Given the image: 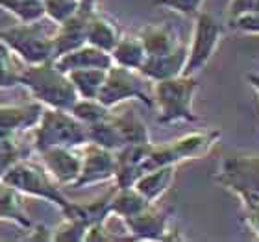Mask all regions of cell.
Wrapping results in <instances>:
<instances>
[{"label":"cell","mask_w":259,"mask_h":242,"mask_svg":"<svg viewBox=\"0 0 259 242\" xmlns=\"http://www.w3.org/2000/svg\"><path fill=\"white\" fill-rule=\"evenodd\" d=\"M215 181L241 200L244 224L257 233L259 238V156H232L222 159Z\"/></svg>","instance_id":"cell-1"},{"label":"cell","mask_w":259,"mask_h":242,"mask_svg":"<svg viewBox=\"0 0 259 242\" xmlns=\"http://www.w3.org/2000/svg\"><path fill=\"white\" fill-rule=\"evenodd\" d=\"M21 85L26 87L33 100L41 102L45 108L69 111L80 98L69 74L58 69L54 60L21 69Z\"/></svg>","instance_id":"cell-2"},{"label":"cell","mask_w":259,"mask_h":242,"mask_svg":"<svg viewBox=\"0 0 259 242\" xmlns=\"http://www.w3.org/2000/svg\"><path fill=\"white\" fill-rule=\"evenodd\" d=\"M198 89V80L194 76H176L170 80L154 83V104L157 108V122H196L198 117L193 111L194 92Z\"/></svg>","instance_id":"cell-3"},{"label":"cell","mask_w":259,"mask_h":242,"mask_svg":"<svg viewBox=\"0 0 259 242\" xmlns=\"http://www.w3.org/2000/svg\"><path fill=\"white\" fill-rule=\"evenodd\" d=\"M87 142H89L87 126L67 109L45 108L43 117L33 128V144L37 152L52 146L78 148L85 146Z\"/></svg>","instance_id":"cell-4"},{"label":"cell","mask_w":259,"mask_h":242,"mask_svg":"<svg viewBox=\"0 0 259 242\" xmlns=\"http://www.w3.org/2000/svg\"><path fill=\"white\" fill-rule=\"evenodd\" d=\"M0 181L17 188L21 194L47 200L50 204L58 205L61 211H65L70 205V200L65 198V194L58 187L60 183L50 176L43 165H37V163L19 159L15 165H11L8 168V172L4 174V178Z\"/></svg>","instance_id":"cell-5"},{"label":"cell","mask_w":259,"mask_h":242,"mask_svg":"<svg viewBox=\"0 0 259 242\" xmlns=\"http://www.w3.org/2000/svg\"><path fill=\"white\" fill-rule=\"evenodd\" d=\"M221 139V131H193L167 144H152L145 161V172L167 165H178L189 159H202Z\"/></svg>","instance_id":"cell-6"},{"label":"cell","mask_w":259,"mask_h":242,"mask_svg":"<svg viewBox=\"0 0 259 242\" xmlns=\"http://www.w3.org/2000/svg\"><path fill=\"white\" fill-rule=\"evenodd\" d=\"M0 41L28 65H41L54 60L52 35H47L39 22H21L10 28H0Z\"/></svg>","instance_id":"cell-7"},{"label":"cell","mask_w":259,"mask_h":242,"mask_svg":"<svg viewBox=\"0 0 259 242\" xmlns=\"http://www.w3.org/2000/svg\"><path fill=\"white\" fill-rule=\"evenodd\" d=\"M145 76L141 74L139 70H132L113 65L108 69L106 74V81H104L98 100L108 106V108H115L117 104L124 102V100H139L145 106H154V98L148 96V92L145 91Z\"/></svg>","instance_id":"cell-8"},{"label":"cell","mask_w":259,"mask_h":242,"mask_svg":"<svg viewBox=\"0 0 259 242\" xmlns=\"http://www.w3.org/2000/svg\"><path fill=\"white\" fill-rule=\"evenodd\" d=\"M222 37V26L204 11H198L196 22H194L191 46L187 49V61H185V76H194L209 63L213 54L219 49Z\"/></svg>","instance_id":"cell-9"},{"label":"cell","mask_w":259,"mask_h":242,"mask_svg":"<svg viewBox=\"0 0 259 242\" xmlns=\"http://www.w3.org/2000/svg\"><path fill=\"white\" fill-rule=\"evenodd\" d=\"M115 172H117V154L108 148L87 142L85 150L81 154L80 176L72 187L83 188L87 185L109 181V179H115Z\"/></svg>","instance_id":"cell-10"},{"label":"cell","mask_w":259,"mask_h":242,"mask_svg":"<svg viewBox=\"0 0 259 242\" xmlns=\"http://www.w3.org/2000/svg\"><path fill=\"white\" fill-rule=\"evenodd\" d=\"M97 0H81V6L74 17L58 24V30L52 33V46H54V60L60 56L72 52L87 43V24L95 13Z\"/></svg>","instance_id":"cell-11"},{"label":"cell","mask_w":259,"mask_h":242,"mask_svg":"<svg viewBox=\"0 0 259 242\" xmlns=\"http://www.w3.org/2000/svg\"><path fill=\"white\" fill-rule=\"evenodd\" d=\"M43 167L60 185L72 187L80 176L81 156H78L74 148L69 146H52L39 152Z\"/></svg>","instance_id":"cell-12"},{"label":"cell","mask_w":259,"mask_h":242,"mask_svg":"<svg viewBox=\"0 0 259 242\" xmlns=\"http://www.w3.org/2000/svg\"><path fill=\"white\" fill-rule=\"evenodd\" d=\"M45 106L37 100L28 104H4L0 106V131L15 137L19 131L35 128L43 117Z\"/></svg>","instance_id":"cell-13"},{"label":"cell","mask_w":259,"mask_h":242,"mask_svg":"<svg viewBox=\"0 0 259 242\" xmlns=\"http://www.w3.org/2000/svg\"><path fill=\"white\" fill-rule=\"evenodd\" d=\"M150 144H126L117 150V172H115V185L117 188L134 187L135 181L145 174V161L148 157Z\"/></svg>","instance_id":"cell-14"},{"label":"cell","mask_w":259,"mask_h":242,"mask_svg":"<svg viewBox=\"0 0 259 242\" xmlns=\"http://www.w3.org/2000/svg\"><path fill=\"white\" fill-rule=\"evenodd\" d=\"M122 222L130 235L137 240H163L165 233L168 231V213L154 209L152 204Z\"/></svg>","instance_id":"cell-15"},{"label":"cell","mask_w":259,"mask_h":242,"mask_svg":"<svg viewBox=\"0 0 259 242\" xmlns=\"http://www.w3.org/2000/svg\"><path fill=\"white\" fill-rule=\"evenodd\" d=\"M185 61H187V46L180 44L178 49L161 56H146L145 63L139 69V72L150 81L170 80L176 76L184 74Z\"/></svg>","instance_id":"cell-16"},{"label":"cell","mask_w":259,"mask_h":242,"mask_svg":"<svg viewBox=\"0 0 259 242\" xmlns=\"http://www.w3.org/2000/svg\"><path fill=\"white\" fill-rule=\"evenodd\" d=\"M56 67L63 72H70L76 69H106L113 67V58L109 52L100 50L93 44L85 43L80 49L67 52V54L60 56L54 60Z\"/></svg>","instance_id":"cell-17"},{"label":"cell","mask_w":259,"mask_h":242,"mask_svg":"<svg viewBox=\"0 0 259 242\" xmlns=\"http://www.w3.org/2000/svg\"><path fill=\"white\" fill-rule=\"evenodd\" d=\"M139 39L146 50V56H161L176 50L182 44L176 28L167 22L148 24L141 30Z\"/></svg>","instance_id":"cell-18"},{"label":"cell","mask_w":259,"mask_h":242,"mask_svg":"<svg viewBox=\"0 0 259 242\" xmlns=\"http://www.w3.org/2000/svg\"><path fill=\"white\" fill-rule=\"evenodd\" d=\"M174 178H176V165H167L154 170H148L135 181L134 187L145 196L150 204L159 200L168 188L172 187Z\"/></svg>","instance_id":"cell-19"},{"label":"cell","mask_w":259,"mask_h":242,"mask_svg":"<svg viewBox=\"0 0 259 242\" xmlns=\"http://www.w3.org/2000/svg\"><path fill=\"white\" fill-rule=\"evenodd\" d=\"M119 39L120 30L117 26V22L113 19H109L108 15L95 11L89 19V24H87V43L111 54V50L119 43Z\"/></svg>","instance_id":"cell-20"},{"label":"cell","mask_w":259,"mask_h":242,"mask_svg":"<svg viewBox=\"0 0 259 242\" xmlns=\"http://www.w3.org/2000/svg\"><path fill=\"white\" fill-rule=\"evenodd\" d=\"M0 220L13 222L26 229L32 227V220L28 218L26 211H24L22 194L2 181H0Z\"/></svg>","instance_id":"cell-21"},{"label":"cell","mask_w":259,"mask_h":242,"mask_svg":"<svg viewBox=\"0 0 259 242\" xmlns=\"http://www.w3.org/2000/svg\"><path fill=\"white\" fill-rule=\"evenodd\" d=\"M148 205H150V202L135 187H115V192L111 196V202H109V215H117L124 220V218H130V216L146 209Z\"/></svg>","instance_id":"cell-22"},{"label":"cell","mask_w":259,"mask_h":242,"mask_svg":"<svg viewBox=\"0 0 259 242\" xmlns=\"http://www.w3.org/2000/svg\"><path fill=\"white\" fill-rule=\"evenodd\" d=\"M111 58H113V65L139 70L146 60V50L139 37L120 35L119 43L115 44V49L111 50Z\"/></svg>","instance_id":"cell-23"},{"label":"cell","mask_w":259,"mask_h":242,"mask_svg":"<svg viewBox=\"0 0 259 242\" xmlns=\"http://www.w3.org/2000/svg\"><path fill=\"white\" fill-rule=\"evenodd\" d=\"M80 98H98L106 81V69H76L67 72Z\"/></svg>","instance_id":"cell-24"},{"label":"cell","mask_w":259,"mask_h":242,"mask_svg":"<svg viewBox=\"0 0 259 242\" xmlns=\"http://www.w3.org/2000/svg\"><path fill=\"white\" fill-rule=\"evenodd\" d=\"M124 137L126 144H150V131L146 128L145 120L134 111H124L120 115H111Z\"/></svg>","instance_id":"cell-25"},{"label":"cell","mask_w":259,"mask_h":242,"mask_svg":"<svg viewBox=\"0 0 259 242\" xmlns=\"http://www.w3.org/2000/svg\"><path fill=\"white\" fill-rule=\"evenodd\" d=\"M87 135H89V142L102 146V148H108L111 152H117L122 146H126L124 137L120 133V129L117 128L113 117H109V119L102 120V122L87 126Z\"/></svg>","instance_id":"cell-26"},{"label":"cell","mask_w":259,"mask_h":242,"mask_svg":"<svg viewBox=\"0 0 259 242\" xmlns=\"http://www.w3.org/2000/svg\"><path fill=\"white\" fill-rule=\"evenodd\" d=\"M0 10L8 11L19 22H39L47 17L45 0H0Z\"/></svg>","instance_id":"cell-27"},{"label":"cell","mask_w":259,"mask_h":242,"mask_svg":"<svg viewBox=\"0 0 259 242\" xmlns=\"http://www.w3.org/2000/svg\"><path fill=\"white\" fill-rule=\"evenodd\" d=\"M69 111L85 126L102 122L111 117V108L104 106L98 98H78Z\"/></svg>","instance_id":"cell-28"},{"label":"cell","mask_w":259,"mask_h":242,"mask_svg":"<svg viewBox=\"0 0 259 242\" xmlns=\"http://www.w3.org/2000/svg\"><path fill=\"white\" fill-rule=\"evenodd\" d=\"M87 224L85 220H81L78 216H65L63 224L52 229V240H65V242H80L85 240L87 233Z\"/></svg>","instance_id":"cell-29"},{"label":"cell","mask_w":259,"mask_h":242,"mask_svg":"<svg viewBox=\"0 0 259 242\" xmlns=\"http://www.w3.org/2000/svg\"><path fill=\"white\" fill-rule=\"evenodd\" d=\"M21 85V69H17L13 52L0 41V89Z\"/></svg>","instance_id":"cell-30"},{"label":"cell","mask_w":259,"mask_h":242,"mask_svg":"<svg viewBox=\"0 0 259 242\" xmlns=\"http://www.w3.org/2000/svg\"><path fill=\"white\" fill-rule=\"evenodd\" d=\"M81 6V0H45V10L47 17L52 19L56 24L69 21L70 17L78 13Z\"/></svg>","instance_id":"cell-31"},{"label":"cell","mask_w":259,"mask_h":242,"mask_svg":"<svg viewBox=\"0 0 259 242\" xmlns=\"http://www.w3.org/2000/svg\"><path fill=\"white\" fill-rule=\"evenodd\" d=\"M21 157V152H19V146H17L15 139H6L0 140V179L4 178V174L8 172V168L11 165H15Z\"/></svg>","instance_id":"cell-32"},{"label":"cell","mask_w":259,"mask_h":242,"mask_svg":"<svg viewBox=\"0 0 259 242\" xmlns=\"http://www.w3.org/2000/svg\"><path fill=\"white\" fill-rule=\"evenodd\" d=\"M152 4L182 13V15H194L200 11L204 0H152Z\"/></svg>","instance_id":"cell-33"},{"label":"cell","mask_w":259,"mask_h":242,"mask_svg":"<svg viewBox=\"0 0 259 242\" xmlns=\"http://www.w3.org/2000/svg\"><path fill=\"white\" fill-rule=\"evenodd\" d=\"M259 11V0H230L228 4V19L233 22L239 17L254 15Z\"/></svg>","instance_id":"cell-34"},{"label":"cell","mask_w":259,"mask_h":242,"mask_svg":"<svg viewBox=\"0 0 259 242\" xmlns=\"http://www.w3.org/2000/svg\"><path fill=\"white\" fill-rule=\"evenodd\" d=\"M230 26L243 33H257L259 35V11L254 15L239 17L233 22H230Z\"/></svg>","instance_id":"cell-35"},{"label":"cell","mask_w":259,"mask_h":242,"mask_svg":"<svg viewBox=\"0 0 259 242\" xmlns=\"http://www.w3.org/2000/svg\"><path fill=\"white\" fill-rule=\"evenodd\" d=\"M97 242V240H117V237H113L111 233L106 229L104 222H95L91 226L87 227L85 233V242Z\"/></svg>","instance_id":"cell-36"},{"label":"cell","mask_w":259,"mask_h":242,"mask_svg":"<svg viewBox=\"0 0 259 242\" xmlns=\"http://www.w3.org/2000/svg\"><path fill=\"white\" fill-rule=\"evenodd\" d=\"M30 240H52V229L45 226H35L30 227V235H28Z\"/></svg>","instance_id":"cell-37"},{"label":"cell","mask_w":259,"mask_h":242,"mask_svg":"<svg viewBox=\"0 0 259 242\" xmlns=\"http://www.w3.org/2000/svg\"><path fill=\"white\" fill-rule=\"evenodd\" d=\"M246 80H248L250 85L254 87V91L257 92V96H259V74H248L246 76Z\"/></svg>","instance_id":"cell-38"}]
</instances>
